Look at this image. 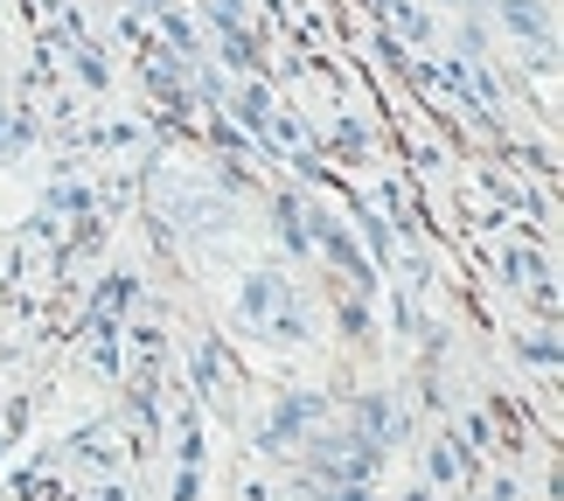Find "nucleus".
<instances>
[{"label": "nucleus", "mask_w": 564, "mask_h": 501, "mask_svg": "<svg viewBox=\"0 0 564 501\" xmlns=\"http://www.w3.org/2000/svg\"><path fill=\"white\" fill-rule=\"evenodd\" d=\"M237 307H245V320H272V307H279V279H251Z\"/></svg>", "instance_id": "obj_2"}, {"label": "nucleus", "mask_w": 564, "mask_h": 501, "mask_svg": "<svg viewBox=\"0 0 564 501\" xmlns=\"http://www.w3.org/2000/svg\"><path fill=\"white\" fill-rule=\"evenodd\" d=\"M509 279H516V286H544V258H523V251H516L509 258Z\"/></svg>", "instance_id": "obj_3"}, {"label": "nucleus", "mask_w": 564, "mask_h": 501, "mask_svg": "<svg viewBox=\"0 0 564 501\" xmlns=\"http://www.w3.org/2000/svg\"><path fill=\"white\" fill-rule=\"evenodd\" d=\"M14 146H21V126H14L8 112H0V154H14Z\"/></svg>", "instance_id": "obj_4"}, {"label": "nucleus", "mask_w": 564, "mask_h": 501, "mask_svg": "<svg viewBox=\"0 0 564 501\" xmlns=\"http://www.w3.org/2000/svg\"><path fill=\"white\" fill-rule=\"evenodd\" d=\"M502 21L516 35H536V42H551V14H544V0H502Z\"/></svg>", "instance_id": "obj_1"}]
</instances>
